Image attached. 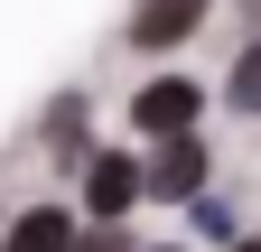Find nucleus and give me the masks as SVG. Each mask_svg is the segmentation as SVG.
Listing matches in <instances>:
<instances>
[{"label": "nucleus", "mask_w": 261, "mask_h": 252, "mask_svg": "<svg viewBox=\"0 0 261 252\" xmlns=\"http://www.w3.org/2000/svg\"><path fill=\"white\" fill-rule=\"evenodd\" d=\"M75 252H130V243H121V234H93V243H75Z\"/></svg>", "instance_id": "obj_7"}, {"label": "nucleus", "mask_w": 261, "mask_h": 252, "mask_svg": "<svg viewBox=\"0 0 261 252\" xmlns=\"http://www.w3.org/2000/svg\"><path fill=\"white\" fill-rule=\"evenodd\" d=\"M159 252H168V243H159Z\"/></svg>", "instance_id": "obj_9"}, {"label": "nucleus", "mask_w": 261, "mask_h": 252, "mask_svg": "<svg viewBox=\"0 0 261 252\" xmlns=\"http://www.w3.org/2000/svg\"><path fill=\"white\" fill-rule=\"evenodd\" d=\"M196 103H205V93H196L187 75H159V84H140V103H130V121H140V131H196Z\"/></svg>", "instance_id": "obj_1"}, {"label": "nucleus", "mask_w": 261, "mask_h": 252, "mask_svg": "<svg viewBox=\"0 0 261 252\" xmlns=\"http://www.w3.org/2000/svg\"><path fill=\"white\" fill-rule=\"evenodd\" d=\"M0 252H75V224H65L56 206H28L10 234H0Z\"/></svg>", "instance_id": "obj_5"}, {"label": "nucleus", "mask_w": 261, "mask_h": 252, "mask_svg": "<svg viewBox=\"0 0 261 252\" xmlns=\"http://www.w3.org/2000/svg\"><path fill=\"white\" fill-rule=\"evenodd\" d=\"M140 187H149V196H196V187H205V140H196V131H168V149L140 168Z\"/></svg>", "instance_id": "obj_2"}, {"label": "nucleus", "mask_w": 261, "mask_h": 252, "mask_svg": "<svg viewBox=\"0 0 261 252\" xmlns=\"http://www.w3.org/2000/svg\"><path fill=\"white\" fill-rule=\"evenodd\" d=\"M130 196H140V168H130L121 149H103V159L84 168V206H93V215H121Z\"/></svg>", "instance_id": "obj_4"}, {"label": "nucleus", "mask_w": 261, "mask_h": 252, "mask_svg": "<svg viewBox=\"0 0 261 252\" xmlns=\"http://www.w3.org/2000/svg\"><path fill=\"white\" fill-rule=\"evenodd\" d=\"M233 103H243V112H261V47H243V56H233Z\"/></svg>", "instance_id": "obj_6"}, {"label": "nucleus", "mask_w": 261, "mask_h": 252, "mask_svg": "<svg viewBox=\"0 0 261 252\" xmlns=\"http://www.w3.org/2000/svg\"><path fill=\"white\" fill-rule=\"evenodd\" d=\"M205 28V0H140L130 10V47H177Z\"/></svg>", "instance_id": "obj_3"}, {"label": "nucleus", "mask_w": 261, "mask_h": 252, "mask_svg": "<svg viewBox=\"0 0 261 252\" xmlns=\"http://www.w3.org/2000/svg\"><path fill=\"white\" fill-rule=\"evenodd\" d=\"M243 252H261V243H243Z\"/></svg>", "instance_id": "obj_8"}]
</instances>
